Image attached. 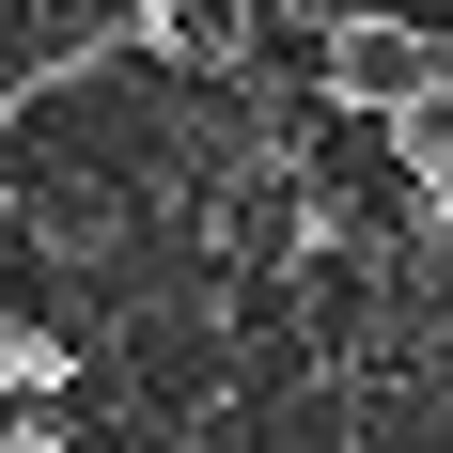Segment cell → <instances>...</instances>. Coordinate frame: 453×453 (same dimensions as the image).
I'll return each mask as SVG.
<instances>
[{
	"label": "cell",
	"instance_id": "obj_5",
	"mask_svg": "<svg viewBox=\"0 0 453 453\" xmlns=\"http://www.w3.org/2000/svg\"><path fill=\"white\" fill-rule=\"evenodd\" d=\"M281 16H297V32H328V16H344V0H281Z\"/></svg>",
	"mask_w": 453,
	"mask_h": 453
},
{
	"label": "cell",
	"instance_id": "obj_6",
	"mask_svg": "<svg viewBox=\"0 0 453 453\" xmlns=\"http://www.w3.org/2000/svg\"><path fill=\"white\" fill-rule=\"evenodd\" d=\"M438 16H453V0H438Z\"/></svg>",
	"mask_w": 453,
	"mask_h": 453
},
{
	"label": "cell",
	"instance_id": "obj_1",
	"mask_svg": "<svg viewBox=\"0 0 453 453\" xmlns=\"http://www.w3.org/2000/svg\"><path fill=\"white\" fill-rule=\"evenodd\" d=\"M438 79H453V32H438V16L344 0V16L313 32V94L344 110V126H391V110H407V94H438Z\"/></svg>",
	"mask_w": 453,
	"mask_h": 453
},
{
	"label": "cell",
	"instance_id": "obj_3",
	"mask_svg": "<svg viewBox=\"0 0 453 453\" xmlns=\"http://www.w3.org/2000/svg\"><path fill=\"white\" fill-rule=\"evenodd\" d=\"M391 157H407V203H422V219L453 234V79H438V94H407V110H391Z\"/></svg>",
	"mask_w": 453,
	"mask_h": 453
},
{
	"label": "cell",
	"instance_id": "obj_2",
	"mask_svg": "<svg viewBox=\"0 0 453 453\" xmlns=\"http://www.w3.org/2000/svg\"><path fill=\"white\" fill-rule=\"evenodd\" d=\"M126 47H141V63H188V79H219L234 47H250V0H126Z\"/></svg>",
	"mask_w": 453,
	"mask_h": 453
},
{
	"label": "cell",
	"instance_id": "obj_4",
	"mask_svg": "<svg viewBox=\"0 0 453 453\" xmlns=\"http://www.w3.org/2000/svg\"><path fill=\"white\" fill-rule=\"evenodd\" d=\"M0 391H16V407H47V391H63V344H32V328H0Z\"/></svg>",
	"mask_w": 453,
	"mask_h": 453
}]
</instances>
